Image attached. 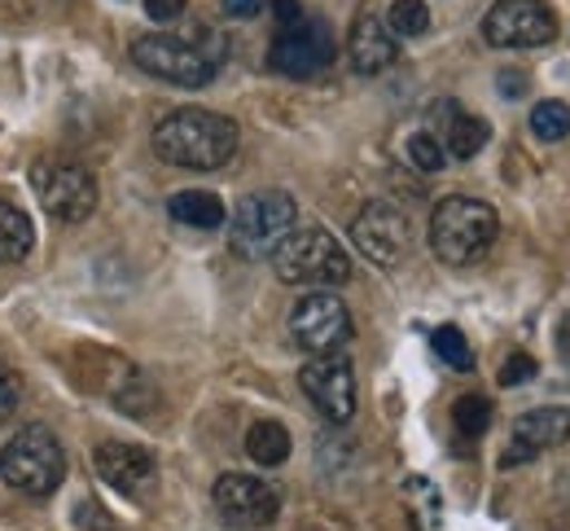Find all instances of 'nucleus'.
<instances>
[{"mask_svg": "<svg viewBox=\"0 0 570 531\" xmlns=\"http://www.w3.org/2000/svg\"><path fill=\"white\" fill-rule=\"evenodd\" d=\"M483 40L497 49H544L558 40V18L544 0H497L483 18Z\"/></svg>", "mask_w": 570, "mask_h": 531, "instance_id": "nucleus-8", "label": "nucleus"}, {"mask_svg": "<svg viewBox=\"0 0 570 531\" xmlns=\"http://www.w3.org/2000/svg\"><path fill=\"white\" fill-rule=\"evenodd\" d=\"M18 400H22V382H18V374L0 361V426L18 413Z\"/></svg>", "mask_w": 570, "mask_h": 531, "instance_id": "nucleus-26", "label": "nucleus"}, {"mask_svg": "<svg viewBox=\"0 0 570 531\" xmlns=\"http://www.w3.org/2000/svg\"><path fill=\"white\" fill-rule=\"evenodd\" d=\"M132 62L141 67L145 76L167 79L176 88H207L215 71H219V58L207 45H194V40H180V36H141V40H132Z\"/></svg>", "mask_w": 570, "mask_h": 531, "instance_id": "nucleus-6", "label": "nucleus"}, {"mask_svg": "<svg viewBox=\"0 0 570 531\" xmlns=\"http://www.w3.org/2000/svg\"><path fill=\"white\" fill-rule=\"evenodd\" d=\"M215 514L233 531H255L268 528L282 514V492L255 474H219L215 479Z\"/></svg>", "mask_w": 570, "mask_h": 531, "instance_id": "nucleus-11", "label": "nucleus"}, {"mask_svg": "<svg viewBox=\"0 0 570 531\" xmlns=\"http://www.w3.org/2000/svg\"><path fill=\"white\" fill-rule=\"evenodd\" d=\"M488 137H492L488 119H479V115H470L461 106L448 110V119H443V150L452 154V158H474L488 146Z\"/></svg>", "mask_w": 570, "mask_h": 531, "instance_id": "nucleus-18", "label": "nucleus"}, {"mask_svg": "<svg viewBox=\"0 0 570 531\" xmlns=\"http://www.w3.org/2000/svg\"><path fill=\"white\" fill-rule=\"evenodd\" d=\"M0 479L22 496H49L67 479V449L49 426H18L0 449Z\"/></svg>", "mask_w": 570, "mask_h": 531, "instance_id": "nucleus-3", "label": "nucleus"}, {"mask_svg": "<svg viewBox=\"0 0 570 531\" xmlns=\"http://www.w3.org/2000/svg\"><path fill=\"white\" fill-rule=\"evenodd\" d=\"M500 92L504 97H518V92H527V79L518 76V71H500Z\"/></svg>", "mask_w": 570, "mask_h": 531, "instance_id": "nucleus-31", "label": "nucleus"}, {"mask_svg": "<svg viewBox=\"0 0 570 531\" xmlns=\"http://www.w3.org/2000/svg\"><path fill=\"white\" fill-rule=\"evenodd\" d=\"M452 426H456L465 440L488 435V426H492V400H488V395H461V400L452 404Z\"/></svg>", "mask_w": 570, "mask_h": 531, "instance_id": "nucleus-22", "label": "nucleus"}, {"mask_svg": "<svg viewBox=\"0 0 570 531\" xmlns=\"http://www.w3.org/2000/svg\"><path fill=\"white\" fill-rule=\"evenodd\" d=\"M219 4H224L228 18H255L264 9V0H219Z\"/></svg>", "mask_w": 570, "mask_h": 531, "instance_id": "nucleus-30", "label": "nucleus"}, {"mask_svg": "<svg viewBox=\"0 0 570 531\" xmlns=\"http://www.w3.org/2000/svg\"><path fill=\"white\" fill-rule=\"evenodd\" d=\"M273 13H277V22H282V31H289V27H298V22L307 18L298 0H273Z\"/></svg>", "mask_w": 570, "mask_h": 531, "instance_id": "nucleus-29", "label": "nucleus"}, {"mask_svg": "<svg viewBox=\"0 0 570 531\" xmlns=\"http://www.w3.org/2000/svg\"><path fill=\"white\" fill-rule=\"evenodd\" d=\"M289 330L303 352L312 356H334L352 338V312L334 291H312L289 312Z\"/></svg>", "mask_w": 570, "mask_h": 531, "instance_id": "nucleus-10", "label": "nucleus"}, {"mask_svg": "<svg viewBox=\"0 0 570 531\" xmlns=\"http://www.w3.org/2000/svg\"><path fill=\"white\" fill-rule=\"evenodd\" d=\"M347 58L356 76H382L386 67H395L400 58V40L391 36V27L373 13H360L352 36H347Z\"/></svg>", "mask_w": 570, "mask_h": 531, "instance_id": "nucleus-15", "label": "nucleus"}, {"mask_svg": "<svg viewBox=\"0 0 570 531\" xmlns=\"http://www.w3.org/2000/svg\"><path fill=\"white\" fill-rule=\"evenodd\" d=\"M145 13L154 22H176L185 13V0H145Z\"/></svg>", "mask_w": 570, "mask_h": 531, "instance_id": "nucleus-28", "label": "nucleus"}, {"mask_svg": "<svg viewBox=\"0 0 570 531\" xmlns=\"http://www.w3.org/2000/svg\"><path fill=\"white\" fill-rule=\"evenodd\" d=\"M430 343H434V356H439L448 370H456V374H470V370H474V347H470V338H465L456 325H439V330L430 334Z\"/></svg>", "mask_w": 570, "mask_h": 531, "instance_id": "nucleus-21", "label": "nucleus"}, {"mask_svg": "<svg viewBox=\"0 0 570 531\" xmlns=\"http://www.w3.org/2000/svg\"><path fill=\"white\" fill-rule=\"evenodd\" d=\"M298 386L303 395L316 404L321 417L330 422H352L356 417V374L347 356H316L298 370Z\"/></svg>", "mask_w": 570, "mask_h": 531, "instance_id": "nucleus-13", "label": "nucleus"}, {"mask_svg": "<svg viewBox=\"0 0 570 531\" xmlns=\"http://www.w3.org/2000/svg\"><path fill=\"white\" fill-rule=\"evenodd\" d=\"M558 352L570 361V316H562V325H558Z\"/></svg>", "mask_w": 570, "mask_h": 531, "instance_id": "nucleus-32", "label": "nucleus"}, {"mask_svg": "<svg viewBox=\"0 0 570 531\" xmlns=\"http://www.w3.org/2000/svg\"><path fill=\"white\" fill-rule=\"evenodd\" d=\"M92 465H97V474H101L115 492H124V496L141 492L145 483L154 479V456L145 453V449H137V444H119V440L97 444Z\"/></svg>", "mask_w": 570, "mask_h": 531, "instance_id": "nucleus-16", "label": "nucleus"}, {"mask_svg": "<svg viewBox=\"0 0 570 531\" xmlns=\"http://www.w3.org/2000/svg\"><path fill=\"white\" fill-rule=\"evenodd\" d=\"M237 124L215 110H171L154 128V154L185 171H215L237 154Z\"/></svg>", "mask_w": 570, "mask_h": 531, "instance_id": "nucleus-1", "label": "nucleus"}, {"mask_svg": "<svg viewBox=\"0 0 570 531\" xmlns=\"http://www.w3.org/2000/svg\"><path fill=\"white\" fill-rule=\"evenodd\" d=\"M36 246V228H31V216L13 203L0 198V264H18L27 259Z\"/></svg>", "mask_w": 570, "mask_h": 531, "instance_id": "nucleus-19", "label": "nucleus"}, {"mask_svg": "<svg viewBox=\"0 0 570 531\" xmlns=\"http://www.w3.org/2000/svg\"><path fill=\"white\" fill-rule=\"evenodd\" d=\"M273 268L285 286H343L352 277V255L330 228H294L273 250Z\"/></svg>", "mask_w": 570, "mask_h": 531, "instance_id": "nucleus-5", "label": "nucleus"}, {"mask_svg": "<svg viewBox=\"0 0 570 531\" xmlns=\"http://www.w3.org/2000/svg\"><path fill=\"white\" fill-rule=\"evenodd\" d=\"M500 233V216L492 203H479V198H443L430 216V250L443 259V264H474L492 250Z\"/></svg>", "mask_w": 570, "mask_h": 531, "instance_id": "nucleus-2", "label": "nucleus"}, {"mask_svg": "<svg viewBox=\"0 0 570 531\" xmlns=\"http://www.w3.org/2000/svg\"><path fill=\"white\" fill-rule=\"evenodd\" d=\"M535 378V356H527V352H513L509 361H504V370H500V386H518V382Z\"/></svg>", "mask_w": 570, "mask_h": 531, "instance_id": "nucleus-27", "label": "nucleus"}, {"mask_svg": "<svg viewBox=\"0 0 570 531\" xmlns=\"http://www.w3.org/2000/svg\"><path fill=\"white\" fill-rule=\"evenodd\" d=\"M531 132H535L540 141H562V137H570L567 101H540V106L531 110Z\"/></svg>", "mask_w": 570, "mask_h": 531, "instance_id": "nucleus-24", "label": "nucleus"}, {"mask_svg": "<svg viewBox=\"0 0 570 531\" xmlns=\"http://www.w3.org/2000/svg\"><path fill=\"white\" fill-rule=\"evenodd\" d=\"M386 27H391V36L400 40H413V36H426L430 31V4L426 0H395L391 4V13H386Z\"/></svg>", "mask_w": 570, "mask_h": 531, "instance_id": "nucleus-23", "label": "nucleus"}, {"mask_svg": "<svg viewBox=\"0 0 570 531\" xmlns=\"http://www.w3.org/2000/svg\"><path fill=\"white\" fill-rule=\"evenodd\" d=\"M167 216L176 225H189V228H219L228 220L224 203L215 194H207V189H180V194H171L167 198Z\"/></svg>", "mask_w": 570, "mask_h": 531, "instance_id": "nucleus-17", "label": "nucleus"}, {"mask_svg": "<svg viewBox=\"0 0 570 531\" xmlns=\"http://www.w3.org/2000/svg\"><path fill=\"white\" fill-rule=\"evenodd\" d=\"M570 440V409L567 404H544V409H531L513 422V440L504 449V465H522V461H535L540 453L558 449Z\"/></svg>", "mask_w": 570, "mask_h": 531, "instance_id": "nucleus-14", "label": "nucleus"}, {"mask_svg": "<svg viewBox=\"0 0 570 531\" xmlns=\"http://www.w3.org/2000/svg\"><path fill=\"white\" fill-rule=\"evenodd\" d=\"M409 158H413V167H417V171H443L448 150H443V141H439V137H430V132H413V137H409Z\"/></svg>", "mask_w": 570, "mask_h": 531, "instance_id": "nucleus-25", "label": "nucleus"}, {"mask_svg": "<svg viewBox=\"0 0 570 531\" xmlns=\"http://www.w3.org/2000/svg\"><path fill=\"white\" fill-rule=\"evenodd\" d=\"M246 453L264 470L282 465V461H289V431H285L282 422H255L246 431Z\"/></svg>", "mask_w": 570, "mask_h": 531, "instance_id": "nucleus-20", "label": "nucleus"}, {"mask_svg": "<svg viewBox=\"0 0 570 531\" xmlns=\"http://www.w3.org/2000/svg\"><path fill=\"white\" fill-rule=\"evenodd\" d=\"M31 189L40 198V207L67 225H79L97 212V180L88 167H79L71 158H36Z\"/></svg>", "mask_w": 570, "mask_h": 531, "instance_id": "nucleus-7", "label": "nucleus"}, {"mask_svg": "<svg viewBox=\"0 0 570 531\" xmlns=\"http://www.w3.org/2000/svg\"><path fill=\"white\" fill-rule=\"evenodd\" d=\"M298 203L285 189H255L228 216V246L242 259H273V250L294 233Z\"/></svg>", "mask_w": 570, "mask_h": 531, "instance_id": "nucleus-4", "label": "nucleus"}, {"mask_svg": "<svg viewBox=\"0 0 570 531\" xmlns=\"http://www.w3.org/2000/svg\"><path fill=\"white\" fill-rule=\"evenodd\" d=\"M352 242H356V250L368 259V264H377V268H395L404 255H409V242H413V225H409V216L395 207V203H364L356 216V225H352Z\"/></svg>", "mask_w": 570, "mask_h": 531, "instance_id": "nucleus-12", "label": "nucleus"}, {"mask_svg": "<svg viewBox=\"0 0 570 531\" xmlns=\"http://www.w3.org/2000/svg\"><path fill=\"white\" fill-rule=\"evenodd\" d=\"M268 67L285 79H316L334 67V31L325 18H303L268 49Z\"/></svg>", "mask_w": 570, "mask_h": 531, "instance_id": "nucleus-9", "label": "nucleus"}]
</instances>
